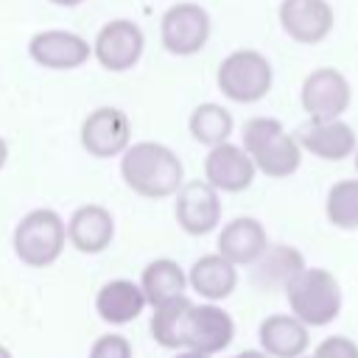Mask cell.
<instances>
[{"label": "cell", "mask_w": 358, "mask_h": 358, "mask_svg": "<svg viewBox=\"0 0 358 358\" xmlns=\"http://www.w3.org/2000/svg\"><path fill=\"white\" fill-rule=\"evenodd\" d=\"M120 179L143 199H171L185 182V165L165 143L140 140L120 154Z\"/></svg>", "instance_id": "6da1fadb"}, {"label": "cell", "mask_w": 358, "mask_h": 358, "mask_svg": "<svg viewBox=\"0 0 358 358\" xmlns=\"http://www.w3.org/2000/svg\"><path fill=\"white\" fill-rule=\"evenodd\" d=\"M285 299L291 313L308 327H324L341 313V285L327 268L302 266L285 282Z\"/></svg>", "instance_id": "7a4b0ae2"}, {"label": "cell", "mask_w": 358, "mask_h": 358, "mask_svg": "<svg viewBox=\"0 0 358 358\" xmlns=\"http://www.w3.org/2000/svg\"><path fill=\"white\" fill-rule=\"evenodd\" d=\"M11 246L22 266L48 268L67 246V221L50 207H36L17 221Z\"/></svg>", "instance_id": "3957f363"}, {"label": "cell", "mask_w": 358, "mask_h": 358, "mask_svg": "<svg viewBox=\"0 0 358 358\" xmlns=\"http://www.w3.org/2000/svg\"><path fill=\"white\" fill-rule=\"evenodd\" d=\"M243 148L255 168L271 179H285L296 173L302 162V148L294 134L282 129L274 117H252L243 126Z\"/></svg>", "instance_id": "277c9868"}, {"label": "cell", "mask_w": 358, "mask_h": 358, "mask_svg": "<svg viewBox=\"0 0 358 358\" xmlns=\"http://www.w3.org/2000/svg\"><path fill=\"white\" fill-rule=\"evenodd\" d=\"M218 90L235 103H255L268 95L274 70L257 50H232L218 64Z\"/></svg>", "instance_id": "5b68a950"}, {"label": "cell", "mask_w": 358, "mask_h": 358, "mask_svg": "<svg viewBox=\"0 0 358 358\" xmlns=\"http://www.w3.org/2000/svg\"><path fill=\"white\" fill-rule=\"evenodd\" d=\"M131 143L129 115L117 106H98L81 123V148L95 159L120 157Z\"/></svg>", "instance_id": "8992f818"}, {"label": "cell", "mask_w": 358, "mask_h": 358, "mask_svg": "<svg viewBox=\"0 0 358 358\" xmlns=\"http://www.w3.org/2000/svg\"><path fill=\"white\" fill-rule=\"evenodd\" d=\"M173 215L182 232L199 238L207 235L213 229H218L221 224V199L218 190L207 182V179H193V182H182V187L173 196Z\"/></svg>", "instance_id": "52a82bcc"}, {"label": "cell", "mask_w": 358, "mask_h": 358, "mask_svg": "<svg viewBox=\"0 0 358 358\" xmlns=\"http://www.w3.org/2000/svg\"><path fill=\"white\" fill-rule=\"evenodd\" d=\"M350 98H352L350 81L336 67L313 70L302 81V90H299L302 109L308 112V117H319V120L341 117L347 112V106H350Z\"/></svg>", "instance_id": "ba28073f"}, {"label": "cell", "mask_w": 358, "mask_h": 358, "mask_svg": "<svg viewBox=\"0 0 358 358\" xmlns=\"http://www.w3.org/2000/svg\"><path fill=\"white\" fill-rule=\"evenodd\" d=\"M162 45L173 56H193L207 45L210 36V17L196 3L171 6L159 25Z\"/></svg>", "instance_id": "9c48e42d"}, {"label": "cell", "mask_w": 358, "mask_h": 358, "mask_svg": "<svg viewBox=\"0 0 358 358\" xmlns=\"http://www.w3.org/2000/svg\"><path fill=\"white\" fill-rule=\"evenodd\" d=\"M232 338H235V322L218 302L204 299L201 305H196V302L190 305L187 324H185V347L187 350H201L207 355H218L232 344Z\"/></svg>", "instance_id": "30bf717a"}, {"label": "cell", "mask_w": 358, "mask_h": 358, "mask_svg": "<svg viewBox=\"0 0 358 358\" xmlns=\"http://www.w3.org/2000/svg\"><path fill=\"white\" fill-rule=\"evenodd\" d=\"M255 162L246 154L243 145H232L229 140L210 145L204 157V179L218 190V193H243L255 182Z\"/></svg>", "instance_id": "8fae6325"}, {"label": "cell", "mask_w": 358, "mask_h": 358, "mask_svg": "<svg viewBox=\"0 0 358 358\" xmlns=\"http://www.w3.org/2000/svg\"><path fill=\"white\" fill-rule=\"evenodd\" d=\"M143 48H145L143 31L131 20H112L98 31L92 56L101 62V67L112 73H123L137 64V59L143 56Z\"/></svg>", "instance_id": "7c38bea8"}, {"label": "cell", "mask_w": 358, "mask_h": 358, "mask_svg": "<svg viewBox=\"0 0 358 358\" xmlns=\"http://www.w3.org/2000/svg\"><path fill=\"white\" fill-rule=\"evenodd\" d=\"M294 137H296L302 151H310L313 157L330 159V162L350 157L358 145L352 126H347L341 117H330V120L308 117V123H302Z\"/></svg>", "instance_id": "4fadbf2b"}, {"label": "cell", "mask_w": 358, "mask_h": 358, "mask_svg": "<svg viewBox=\"0 0 358 358\" xmlns=\"http://www.w3.org/2000/svg\"><path fill=\"white\" fill-rule=\"evenodd\" d=\"M280 25L294 42L316 45L333 31V8L327 0H282Z\"/></svg>", "instance_id": "5bb4252c"}, {"label": "cell", "mask_w": 358, "mask_h": 358, "mask_svg": "<svg viewBox=\"0 0 358 358\" xmlns=\"http://www.w3.org/2000/svg\"><path fill=\"white\" fill-rule=\"evenodd\" d=\"M112 238L115 218L103 204H81L67 218V243L81 255H101Z\"/></svg>", "instance_id": "9a60e30c"}, {"label": "cell", "mask_w": 358, "mask_h": 358, "mask_svg": "<svg viewBox=\"0 0 358 358\" xmlns=\"http://www.w3.org/2000/svg\"><path fill=\"white\" fill-rule=\"evenodd\" d=\"M28 53L36 64L50 70H73L90 59V42L73 31H42L31 39Z\"/></svg>", "instance_id": "2e32d148"}, {"label": "cell", "mask_w": 358, "mask_h": 358, "mask_svg": "<svg viewBox=\"0 0 358 358\" xmlns=\"http://www.w3.org/2000/svg\"><path fill=\"white\" fill-rule=\"evenodd\" d=\"M268 249V235L263 224L252 215H238L227 221L218 232V252L235 266H252Z\"/></svg>", "instance_id": "e0dca14e"}, {"label": "cell", "mask_w": 358, "mask_h": 358, "mask_svg": "<svg viewBox=\"0 0 358 358\" xmlns=\"http://www.w3.org/2000/svg\"><path fill=\"white\" fill-rule=\"evenodd\" d=\"M145 294L140 288V282L134 280H126V277H117V280H109L98 288L95 294V313L101 322L106 324H129L134 322L143 310H145Z\"/></svg>", "instance_id": "ac0fdd59"}, {"label": "cell", "mask_w": 358, "mask_h": 358, "mask_svg": "<svg viewBox=\"0 0 358 358\" xmlns=\"http://www.w3.org/2000/svg\"><path fill=\"white\" fill-rule=\"evenodd\" d=\"M260 350L271 358H299L305 355L310 336L308 324L299 322L294 313H271L257 327Z\"/></svg>", "instance_id": "d6986e66"}, {"label": "cell", "mask_w": 358, "mask_h": 358, "mask_svg": "<svg viewBox=\"0 0 358 358\" xmlns=\"http://www.w3.org/2000/svg\"><path fill=\"white\" fill-rule=\"evenodd\" d=\"M187 285L201 299L221 302V299L232 296V291L238 285V266L232 260H227L221 252L201 255L199 260H193V266L187 271Z\"/></svg>", "instance_id": "ffe728a7"}, {"label": "cell", "mask_w": 358, "mask_h": 358, "mask_svg": "<svg viewBox=\"0 0 358 358\" xmlns=\"http://www.w3.org/2000/svg\"><path fill=\"white\" fill-rule=\"evenodd\" d=\"M140 288L145 294V302L151 308L173 299V296H182L185 288H187V274L182 271V266L171 257H157L151 263H145L143 274H140Z\"/></svg>", "instance_id": "44dd1931"}, {"label": "cell", "mask_w": 358, "mask_h": 358, "mask_svg": "<svg viewBox=\"0 0 358 358\" xmlns=\"http://www.w3.org/2000/svg\"><path fill=\"white\" fill-rule=\"evenodd\" d=\"M190 299L173 296L162 305L154 308L151 313V338L165 347V350H182L185 347V324H187V313H190Z\"/></svg>", "instance_id": "7402d4cb"}, {"label": "cell", "mask_w": 358, "mask_h": 358, "mask_svg": "<svg viewBox=\"0 0 358 358\" xmlns=\"http://www.w3.org/2000/svg\"><path fill=\"white\" fill-rule=\"evenodd\" d=\"M187 129H190L196 143L210 148V145H218V143L229 140V134H232V115L221 103H199L190 112Z\"/></svg>", "instance_id": "603a6c76"}, {"label": "cell", "mask_w": 358, "mask_h": 358, "mask_svg": "<svg viewBox=\"0 0 358 358\" xmlns=\"http://www.w3.org/2000/svg\"><path fill=\"white\" fill-rule=\"evenodd\" d=\"M252 266H257L255 274L263 285H282L285 288V282L305 266V260L294 246L280 243V246H268Z\"/></svg>", "instance_id": "cb8c5ba5"}, {"label": "cell", "mask_w": 358, "mask_h": 358, "mask_svg": "<svg viewBox=\"0 0 358 358\" xmlns=\"http://www.w3.org/2000/svg\"><path fill=\"white\" fill-rule=\"evenodd\" d=\"M327 221L338 229H358V179H341L324 199Z\"/></svg>", "instance_id": "d4e9b609"}, {"label": "cell", "mask_w": 358, "mask_h": 358, "mask_svg": "<svg viewBox=\"0 0 358 358\" xmlns=\"http://www.w3.org/2000/svg\"><path fill=\"white\" fill-rule=\"evenodd\" d=\"M87 358H134L131 341L120 333H103L92 341Z\"/></svg>", "instance_id": "484cf974"}, {"label": "cell", "mask_w": 358, "mask_h": 358, "mask_svg": "<svg viewBox=\"0 0 358 358\" xmlns=\"http://www.w3.org/2000/svg\"><path fill=\"white\" fill-rule=\"evenodd\" d=\"M310 358H358V344L347 336H327L316 344Z\"/></svg>", "instance_id": "4316f807"}, {"label": "cell", "mask_w": 358, "mask_h": 358, "mask_svg": "<svg viewBox=\"0 0 358 358\" xmlns=\"http://www.w3.org/2000/svg\"><path fill=\"white\" fill-rule=\"evenodd\" d=\"M173 358H213V355H207V352H201V350H176V355Z\"/></svg>", "instance_id": "83f0119b"}, {"label": "cell", "mask_w": 358, "mask_h": 358, "mask_svg": "<svg viewBox=\"0 0 358 358\" xmlns=\"http://www.w3.org/2000/svg\"><path fill=\"white\" fill-rule=\"evenodd\" d=\"M232 358H271V355H266L263 350H243V352H238Z\"/></svg>", "instance_id": "f1b7e54d"}, {"label": "cell", "mask_w": 358, "mask_h": 358, "mask_svg": "<svg viewBox=\"0 0 358 358\" xmlns=\"http://www.w3.org/2000/svg\"><path fill=\"white\" fill-rule=\"evenodd\" d=\"M6 159H8V145H6V140L0 137V171H3V165H6Z\"/></svg>", "instance_id": "f546056e"}, {"label": "cell", "mask_w": 358, "mask_h": 358, "mask_svg": "<svg viewBox=\"0 0 358 358\" xmlns=\"http://www.w3.org/2000/svg\"><path fill=\"white\" fill-rule=\"evenodd\" d=\"M50 3H56V6H78L84 0H50Z\"/></svg>", "instance_id": "4dcf8cb0"}, {"label": "cell", "mask_w": 358, "mask_h": 358, "mask_svg": "<svg viewBox=\"0 0 358 358\" xmlns=\"http://www.w3.org/2000/svg\"><path fill=\"white\" fill-rule=\"evenodd\" d=\"M0 358H14V355H11V350H8V347H3V344H0Z\"/></svg>", "instance_id": "1f68e13d"}, {"label": "cell", "mask_w": 358, "mask_h": 358, "mask_svg": "<svg viewBox=\"0 0 358 358\" xmlns=\"http://www.w3.org/2000/svg\"><path fill=\"white\" fill-rule=\"evenodd\" d=\"M355 171H358V145H355Z\"/></svg>", "instance_id": "d6a6232c"}, {"label": "cell", "mask_w": 358, "mask_h": 358, "mask_svg": "<svg viewBox=\"0 0 358 358\" xmlns=\"http://www.w3.org/2000/svg\"><path fill=\"white\" fill-rule=\"evenodd\" d=\"M299 358H305V355H299Z\"/></svg>", "instance_id": "836d02e7"}]
</instances>
